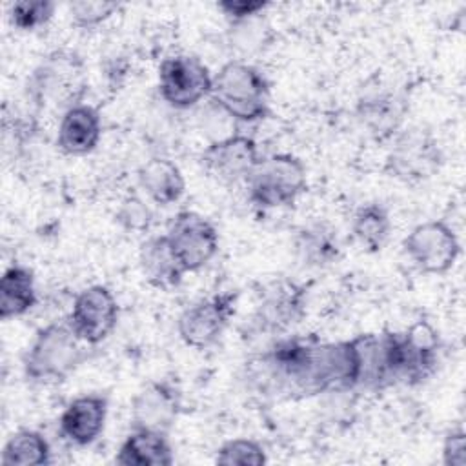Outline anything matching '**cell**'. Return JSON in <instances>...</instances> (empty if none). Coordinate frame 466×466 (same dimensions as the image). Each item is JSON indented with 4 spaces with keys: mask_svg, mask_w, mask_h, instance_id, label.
<instances>
[{
    "mask_svg": "<svg viewBox=\"0 0 466 466\" xmlns=\"http://www.w3.org/2000/svg\"><path fill=\"white\" fill-rule=\"evenodd\" d=\"M380 339L388 386H419L437 371L441 337L431 322L419 319L404 331H382Z\"/></svg>",
    "mask_w": 466,
    "mask_h": 466,
    "instance_id": "obj_1",
    "label": "cell"
},
{
    "mask_svg": "<svg viewBox=\"0 0 466 466\" xmlns=\"http://www.w3.org/2000/svg\"><path fill=\"white\" fill-rule=\"evenodd\" d=\"M89 357L87 344L69 322H49L35 333L22 359L24 375L35 384H58L75 373Z\"/></svg>",
    "mask_w": 466,
    "mask_h": 466,
    "instance_id": "obj_2",
    "label": "cell"
},
{
    "mask_svg": "<svg viewBox=\"0 0 466 466\" xmlns=\"http://www.w3.org/2000/svg\"><path fill=\"white\" fill-rule=\"evenodd\" d=\"M209 96L238 122L251 124L269 115V82L257 66L244 60H229L217 71Z\"/></svg>",
    "mask_w": 466,
    "mask_h": 466,
    "instance_id": "obj_3",
    "label": "cell"
},
{
    "mask_svg": "<svg viewBox=\"0 0 466 466\" xmlns=\"http://www.w3.org/2000/svg\"><path fill=\"white\" fill-rule=\"evenodd\" d=\"M248 198L262 209L291 206L308 187V169L291 153L262 157L248 180Z\"/></svg>",
    "mask_w": 466,
    "mask_h": 466,
    "instance_id": "obj_4",
    "label": "cell"
},
{
    "mask_svg": "<svg viewBox=\"0 0 466 466\" xmlns=\"http://www.w3.org/2000/svg\"><path fill=\"white\" fill-rule=\"evenodd\" d=\"M86 89L82 60L75 53L55 51L33 71L27 82V95L38 107H64L80 104Z\"/></svg>",
    "mask_w": 466,
    "mask_h": 466,
    "instance_id": "obj_5",
    "label": "cell"
},
{
    "mask_svg": "<svg viewBox=\"0 0 466 466\" xmlns=\"http://www.w3.org/2000/svg\"><path fill=\"white\" fill-rule=\"evenodd\" d=\"M308 288L289 279L271 280L258 291L251 315V331L282 335L297 326L306 315Z\"/></svg>",
    "mask_w": 466,
    "mask_h": 466,
    "instance_id": "obj_6",
    "label": "cell"
},
{
    "mask_svg": "<svg viewBox=\"0 0 466 466\" xmlns=\"http://www.w3.org/2000/svg\"><path fill=\"white\" fill-rule=\"evenodd\" d=\"M237 299L238 291H224L187 306L177 320V331L182 342L195 350L213 346L235 317Z\"/></svg>",
    "mask_w": 466,
    "mask_h": 466,
    "instance_id": "obj_7",
    "label": "cell"
},
{
    "mask_svg": "<svg viewBox=\"0 0 466 466\" xmlns=\"http://www.w3.org/2000/svg\"><path fill=\"white\" fill-rule=\"evenodd\" d=\"M211 87L208 66L193 55H171L158 66V93L175 109L197 106L211 95Z\"/></svg>",
    "mask_w": 466,
    "mask_h": 466,
    "instance_id": "obj_8",
    "label": "cell"
},
{
    "mask_svg": "<svg viewBox=\"0 0 466 466\" xmlns=\"http://www.w3.org/2000/svg\"><path fill=\"white\" fill-rule=\"evenodd\" d=\"M402 248L411 264L430 275H444L461 255V242L444 220L417 224L402 240Z\"/></svg>",
    "mask_w": 466,
    "mask_h": 466,
    "instance_id": "obj_9",
    "label": "cell"
},
{
    "mask_svg": "<svg viewBox=\"0 0 466 466\" xmlns=\"http://www.w3.org/2000/svg\"><path fill=\"white\" fill-rule=\"evenodd\" d=\"M166 237L186 273L208 266L218 251V231L204 215L197 211H178L167 224Z\"/></svg>",
    "mask_w": 466,
    "mask_h": 466,
    "instance_id": "obj_10",
    "label": "cell"
},
{
    "mask_svg": "<svg viewBox=\"0 0 466 466\" xmlns=\"http://www.w3.org/2000/svg\"><path fill=\"white\" fill-rule=\"evenodd\" d=\"M441 164V147L433 135L422 127L402 131L386 158V169L391 173V177L404 182L430 178Z\"/></svg>",
    "mask_w": 466,
    "mask_h": 466,
    "instance_id": "obj_11",
    "label": "cell"
},
{
    "mask_svg": "<svg viewBox=\"0 0 466 466\" xmlns=\"http://www.w3.org/2000/svg\"><path fill=\"white\" fill-rule=\"evenodd\" d=\"M67 322L80 340L96 346L116 328L118 302L109 288L102 284L89 286L75 297Z\"/></svg>",
    "mask_w": 466,
    "mask_h": 466,
    "instance_id": "obj_12",
    "label": "cell"
},
{
    "mask_svg": "<svg viewBox=\"0 0 466 466\" xmlns=\"http://www.w3.org/2000/svg\"><path fill=\"white\" fill-rule=\"evenodd\" d=\"M260 158L257 142L242 133L215 140L200 153L206 173L222 184L246 182Z\"/></svg>",
    "mask_w": 466,
    "mask_h": 466,
    "instance_id": "obj_13",
    "label": "cell"
},
{
    "mask_svg": "<svg viewBox=\"0 0 466 466\" xmlns=\"http://www.w3.org/2000/svg\"><path fill=\"white\" fill-rule=\"evenodd\" d=\"M182 408L178 390L167 380H149L131 400L133 430H147L167 435Z\"/></svg>",
    "mask_w": 466,
    "mask_h": 466,
    "instance_id": "obj_14",
    "label": "cell"
},
{
    "mask_svg": "<svg viewBox=\"0 0 466 466\" xmlns=\"http://www.w3.org/2000/svg\"><path fill=\"white\" fill-rule=\"evenodd\" d=\"M109 410L107 395L86 393L73 399L58 419L60 433L75 446L93 444L104 431Z\"/></svg>",
    "mask_w": 466,
    "mask_h": 466,
    "instance_id": "obj_15",
    "label": "cell"
},
{
    "mask_svg": "<svg viewBox=\"0 0 466 466\" xmlns=\"http://www.w3.org/2000/svg\"><path fill=\"white\" fill-rule=\"evenodd\" d=\"M102 137V118L96 107L89 104H76L64 111L58 133L56 147L69 157H82L91 153Z\"/></svg>",
    "mask_w": 466,
    "mask_h": 466,
    "instance_id": "obj_16",
    "label": "cell"
},
{
    "mask_svg": "<svg viewBox=\"0 0 466 466\" xmlns=\"http://www.w3.org/2000/svg\"><path fill=\"white\" fill-rule=\"evenodd\" d=\"M138 266L146 282L158 289L177 288L186 275L166 235L149 237L140 244Z\"/></svg>",
    "mask_w": 466,
    "mask_h": 466,
    "instance_id": "obj_17",
    "label": "cell"
},
{
    "mask_svg": "<svg viewBox=\"0 0 466 466\" xmlns=\"http://www.w3.org/2000/svg\"><path fill=\"white\" fill-rule=\"evenodd\" d=\"M138 184L146 195L158 206H171L178 202L186 191V178L180 167L166 158L153 157L138 167Z\"/></svg>",
    "mask_w": 466,
    "mask_h": 466,
    "instance_id": "obj_18",
    "label": "cell"
},
{
    "mask_svg": "<svg viewBox=\"0 0 466 466\" xmlns=\"http://www.w3.org/2000/svg\"><path fill=\"white\" fill-rule=\"evenodd\" d=\"M173 461L167 435L147 430H133L115 455V462L120 466H171Z\"/></svg>",
    "mask_w": 466,
    "mask_h": 466,
    "instance_id": "obj_19",
    "label": "cell"
},
{
    "mask_svg": "<svg viewBox=\"0 0 466 466\" xmlns=\"http://www.w3.org/2000/svg\"><path fill=\"white\" fill-rule=\"evenodd\" d=\"M36 304L35 275L22 264L9 266L0 279V319L25 315Z\"/></svg>",
    "mask_w": 466,
    "mask_h": 466,
    "instance_id": "obj_20",
    "label": "cell"
},
{
    "mask_svg": "<svg viewBox=\"0 0 466 466\" xmlns=\"http://www.w3.org/2000/svg\"><path fill=\"white\" fill-rule=\"evenodd\" d=\"M295 251L309 268H326L339 260L340 244L337 231L328 224L304 226L295 237Z\"/></svg>",
    "mask_w": 466,
    "mask_h": 466,
    "instance_id": "obj_21",
    "label": "cell"
},
{
    "mask_svg": "<svg viewBox=\"0 0 466 466\" xmlns=\"http://www.w3.org/2000/svg\"><path fill=\"white\" fill-rule=\"evenodd\" d=\"M357 113L373 137L388 138L399 129L404 118V104L395 95L377 93L362 98Z\"/></svg>",
    "mask_w": 466,
    "mask_h": 466,
    "instance_id": "obj_22",
    "label": "cell"
},
{
    "mask_svg": "<svg viewBox=\"0 0 466 466\" xmlns=\"http://www.w3.org/2000/svg\"><path fill=\"white\" fill-rule=\"evenodd\" d=\"M0 462L2 466H44L51 462V446L40 431L22 428L5 441Z\"/></svg>",
    "mask_w": 466,
    "mask_h": 466,
    "instance_id": "obj_23",
    "label": "cell"
},
{
    "mask_svg": "<svg viewBox=\"0 0 466 466\" xmlns=\"http://www.w3.org/2000/svg\"><path fill=\"white\" fill-rule=\"evenodd\" d=\"M355 238L370 253H377L384 248L391 233V218L388 209L379 202H368L360 206L351 220Z\"/></svg>",
    "mask_w": 466,
    "mask_h": 466,
    "instance_id": "obj_24",
    "label": "cell"
},
{
    "mask_svg": "<svg viewBox=\"0 0 466 466\" xmlns=\"http://www.w3.org/2000/svg\"><path fill=\"white\" fill-rule=\"evenodd\" d=\"M215 462L222 466H260L268 462L262 444L253 439H231L226 441L215 455Z\"/></svg>",
    "mask_w": 466,
    "mask_h": 466,
    "instance_id": "obj_25",
    "label": "cell"
},
{
    "mask_svg": "<svg viewBox=\"0 0 466 466\" xmlns=\"http://www.w3.org/2000/svg\"><path fill=\"white\" fill-rule=\"evenodd\" d=\"M56 4L51 0H22L9 7V22L20 31H35L46 25L55 15Z\"/></svg>",
    "mask_w": 466,
    "mask_h": 466,
    "instance_id": "obj_26",
    "label": "cell"
},
{
    "mask_svg": "<svg viewBox=\"0 0 466 466\" xmlns=\"http://www.w3.org/2000/svg\"><path fill=\"white\" fill-rule=\"evenodd\" d=\"M118 9V2H102V0H78L69 4L71 22L80 29H91L106 22Z\"/></svg>",
    "mask_w": 466,
    "mask_h": 466,
    "instance_id": "obj_27",
    "label": "cell"
},
{
    "mask_svg": "<svg viewBox=\"0 0 466 466\" xmlns=\"http://www.w3.org/2000/svg\"><path fill=\"white\" fill-rule=\"evenodd\" d=\"M269 5L266 0H220L217 7L226 15L231 24L246 22L249 18H257Z\"/></svg>",
    "mask_w": 466,
    "mask_h": 466,
    "instance_id": "obj_28",
    "label": "cell"
},
{
    "mask_svg": "<svg viewBox=\"0 0 466 466\" xmlns=\"http://www.w3.org/2000/svg\"><path fill=\"white\" fill-rule=\"evenodd\" d=\"M127 229L142 231L147 229L151 224V211L146 208V204L138 198H127L124 206L118 211L116 217Z\"/></svg>",
    "mask_w": 466,
    "mask_h": 466,
    "instance_id": "obj_29",
    "label": "cell"
},
{
    "mask_svg": "<svg viewBox=\"0 0 466 466\" xmlns=\"http://www.w3.org/2000/svg\"><path fill=\"white\" fill-rule=\"evenodd\" d=\"M442 464L464 466L466 464V435L462 428L450 430L442 441Z\"/></svg>",
    "mask_w": 466,
    "mask_h": 466,
    "instance_id": "obj_30",
    "label": "cell"
}]
</instances>
